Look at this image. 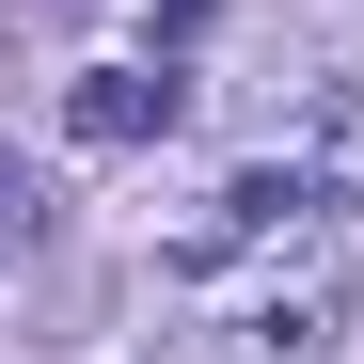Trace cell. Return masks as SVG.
<instances>
[{
    "instance_id": "cell-1",
    "label": "cell",
    "mask_w": 364,
    "mask_h": 364,
    "mask_svg": "<svg viewBox=\"0 0 364 364\" xmlns=\"http://www.w3.org/2000/svg\"><path fill=\"white\" fill-rule=\"evenodd\" d=\"M333 348H348V237L301 222V254L222 317V348H206V364H333Z\"/></svg>"
},
{
    "instance_id": "cell-2",
    "label": "cell",
    "mask_w": 364,
    "mask_h": 364,
    "mask_svg": "<svg viewBox=\"0 0 364 364\" xmlns=\"http://www.w3.org/2000/svg\"><path fill=\"white\" fill-rule=\"evenodd\" d=\"M64 127H80V143H159V127H174V80H143V64H95V80L64 95Z\"/></svg>"
},
{
    "instance_id": "cell-3",
    "label": "cell",
    "mask_w": 364,
    "mask_h": 364,
    "mask_svg": "<svg viewBox=\"0 0 364 364\" xmlns=\"http://www.w3.org/2000/svg\"><path fill=\"white\" fill-rule=\"evenodd\" d=\"M317 206H333V191H317L301 159H254V174L222 191V237H285V222H317Z\"/></svg>"
},
{
    "instance_id": "cell-4",
    "label": "cell",
    "mask_w": 364,
    "mask_h": 364,
    "mask_svg": "<svg viewBox=\"0 0 364 364\" xmlns=\"http://www.w3.org/2000/svg\"><path fill=\"white\" fill-rule=\"evenodd\" d=\"M0 237H48V174H16V143H0Z\"/></svg>"
}]
</instances>
